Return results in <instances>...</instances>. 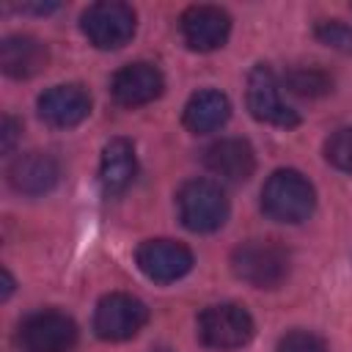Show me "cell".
<instances>
[{"mask_svg": "<svg viewBox=\"0 0 352 352\" xmlns=\"http://www.w3.org/2000/svg\"><path fill=\"white\" fill-rule=\"evenodd\" d=\"M292 267L289 250L278 239H245L231 250V270L239 280L256 289H275Z\"/></svg>", "mask_w": 352, "mask_h": 352, "instance_id": "cell-1", "label": "cell"}, {"mask_svg": "<svg viewBox=\"0 0 352 352\" xmlns=\"http://www.w3.org/2000/svg\"><path fill=\"white\" fill-rule=\"evenodd\" d=\"M316 206L314 184L294 168L275 170L261 187V209L278 223H302Z\"/></svg>", "mask_w": 352, "mask_h": 352, "instance_id": "cell-2", "label": "cell"}, {"mask_svg": "<svg viewBox=\"0 0 352 352\" xmlns=\"http://www.w3.org/2000/svg\"><path fill=\"white\" fill-rule=\"evenodd\" d=\"M179 217L190 231L209 234L217 231L228 217V198L223 187L212 179H190L176 192Z\"/></svg>", "mask_w": 352, "mask_h": 352, "instance_id": "cell-3", "label": "cell"}, {"mask_svg": "<svg viewBox=\"0 0 352 352\" xmlns=\"http://www.w3.org/2000/svg\"><path fill=\"white\" fill-rule=\"evenodd\" d=\"M256 333L253 316L248 308L236 302H217L201 311L198 316V338L217 352H231L242 349Z\"/></svg>", "mask_w": 352, "mask_h": 352, "instance_id": "cell-4", "label": "cell"}, {"mask_svg": "<svg viewBox=\"0 0 352 352\" xmlns=\"http://www.w3.org/2000/svg\"><path fill=\"white\" fill-rule=\"evenodd\" d=\"M16 341L25 352H69L77 344V324L63 311H36L22 319Z\"/></svg>", "mask_w": 352, "mask_h": 352, "instance_id": "cell-5", "label": "cell"}, {"mask_svg": "<svg viewBox=\"0 0 352 352\" xmlns=\"http://www.w3.org/2000/svg\"><path fill=\"white\" fill-rule=\"evenodd\" d=\"M82 33L99 50H118L135 36V11L118 0H102L85 8Z\"/></svg>", "mask_w": 352, "mask_h": 352, "instance_id": "cell-6", "label": "cell"}, {"mask_svg": "<svg viewBox=\"0 0 352 352\" xmlns=\"http://www.w3.org/2000/svg\"><path fill=\"white\" fill-rule=\"evenodd\" d=\"M245 99H248V110L253 118L264 121V124H272V126H297L300 124V116L292 104H286V99L280 96V82L275 77V72L264 63L253 66L250 74H248V91H245Z\"/></svg>", "mask_w": 352, "mask_h": 352, "instance_id": "cell-7", "label": "cell"}, {"mask_svg": "<svg viewBox=\"0 0 352 352\" xmlns=\"http://www.w3.org/2000/svg\"><path fill=\"white\" fill-rule=\"evenodd\" d=\"M148 322V308L124 292L104 294L94 311V333L104 341H126Z\"/></svg>", "mask_w": 352, "mask_h": 352, "instance_id": "cell-8", "label": "cell"}, {"mask_svg": "<svg viewBox=\"0 0 352 352\" xmlns=\"http://www.w3.org/2000/svg\"><path fill=\"white\" fill-rule=\"evenodd\" d=\"M135 261L140 272L157 283H173L192 270L190 248L176 239H146L138 248Z\"/></svg>", "mask_w": 352, "mask_h": 352, "instance_id": "cell-9", "label": "cell"}, {"mask_svg": "<svg viewBox=\"0 0 352 352\" xmlns=\"http://www.w3.org/2000/svg\"><path fill=\"white\" fill-rule=\"evenodd\" d=\"M179 30L190 50L212 52L226 44L231 33V16L217 6H190L179 16Z\"/></svg>", "mask_w": 352, "mask_h": 352, "instance_id": "cell-10", "label": "cell"}, {"mask_svg": "<svg viewBox=\"0 0 352 352\" xmlns=\"http://www.w3.org/2000/svg\"><path fill=\"white\" fill-rule=\"evenodd\" d=\"M165 88V77L154 63L138 60V63H126L124 69L116 72L113 82H110V94L121 107H140L154 102Z\"/></svg>", "mask_w": 352, "mask_h": 352, "instance_id": "cell-11", "label": "cell"}, {"mask_svg": "<svg viewBox=\"0 0 352 352\" xmlns=\"http://www.w3.org/2000/svg\"><path fill=\"white\" fill-rule=\"evenodd\" d=\"M91 113V96L82 85H55L38 96V116L55 129H69L85 121Z\"/></svg>", "mask_w": 352, "mask_h": 352, "instance_id": "cell-12", "label": "cell"}, {"mask_svg": "<svg viewBox=\"0 0 352 352\" xmlns=\"http://www.w3.org/2000/svg\"><path fill=\"white\" fill-rule=\"evenodd\" d=\"M206 168L226 182H248L256 170L253 146L242 138H220L204 154Z\"/></svg>", "mask_w": 352, "mask_h": 352, "instance_id": "cell-13", "label": "cell"}, {"mask_svg": "<svg viewBox=\"0 0 352 352\" xmlns=\"http://www.w3.org/2000/svg\"><path fill=\"white\" fill-rule=\"evenodd\" d=\"M58 179H60V165L44 151L19 154L8 165V182L22 195H44L58 184Z\"/></svg>", "mask_w": 352, "mask_h": 352, "instance_id": "cell-14", "label": "cell"}, {"mask_svg": "<svg viewBox=\"0 0 352 352\" xmlns=\"http://www.w3.org/2000/svg\"><path fill=\"white\" fill-rule=\"evenodd\" d=\"M135 173H138V157H135L132 143L124 140V138H113L102 148V160H99V182H102V190L107 195L124 192L132 184Z\"/></svg>", "mask_w": 352, "mask_h": 352, "instance_id": "cell-15", "label": "cell"}, {"mask_svg": "<svg viewBox=\"0 0 352 352\" xmlns=\"http://www.w3.org/2000/svg\"><path fill=\"white\" fill-rule=\"evenodd\" d=\"M47 66V47L33 36H8L0 44V69L8 77L25 80Z\"/></svg>", "mask_w": 352, "mask_h": 352, "instance_id": "cell-16", "label": "cell"}, {"mask_svg": "<svg viewBox=\"0 0 352 352\" xmlns=\"http://www.w3.org/2000/svg\"><path fill=\"white\" fill-rule=\"evenodd\" d=\"M231 116V104L226 99V94L214 91V88H204V91H195L187 104H184V113H182V121L190 132L195 135H206V132H214L220 129Z\"/></svg>", "mask_w": 352, "mask_h": 352, "instance_id": "cell-17", "label": "cell"}, {"mask_svg": "<svg viewBox=\"0 0 352 352\" xmlns=\"http://www.w3.org/2000/svg\"><path fill=\"white\" fill-rule=\"evenodd\" d=\"M283 82L292 94L305 96V99H316V96H324V94L333 91L330 74L319 66H294V69L286 72Z\"/></svg>", "mask_w": 352, "mask_h": 352, "instance_id": "cell-18", "label": "cell"}, {"mask_svg": "<svg viewBox=\"0 0 352 352\" xmlns=\"http://www.w3.org/2000/svg\"><path fill=\"white\" fill-rule=\"evenodd\" d=\"M324 160L333 168L352 173V126H341L324 140Z\"/></svg>", "mask_w": 352, "mask_h": 352, "instance_id": "cell-19", "label": "cell"}, {"mask_svg": "<svg viewBox=\"0 0 352 352\" xmlns=\"http://www.w3.org/2000/svg\"><path fill=\"white\" fill-rule=\"evenodd\" d=\"M314 36H316L322 44H327L330 50L352 52V28L344 25L341 19H322V22H316Z\"/></svg>", "mask_w": 352, "mask_h": 352, "instance_id": "cell-20", "label": "cell"}, {"mask_svg": "<svg viewBox=\"0 0 352 352\" xmlns=\"http://www.w3.org/2000/svg\"><path fill=\"white\" fill-rule=\"evenodd\" d=\"M278 352H327V344L311 330H292L278 341Z\"/></svg>", "mask_w": 352, "mask_h": 352, "instance_id": "cell-21", "label": "cell"}, {"mask_svg": "<svg viewBox=\"0 0 352 352\" xmlns=\"http://www.w3.org/2000/svg\"><path fill=\"white\" fill-rule=\"evenodd\" d=\"M0 138H3V151L8 154V151L14 148V143H16V138H19V124H16V118H11V116L3 118V132H0Z\"/></svg>", "mask_w": 352, "mask_h": 352, "instance_id": "cell-22", "label": "cell"}, {"mask_svg": "<svg viewBox=\"0 0 352 352\" xmlns=\"http://www.w3.org/2000/svg\"><path fill=\"white\" fill-rule=\"evenodd\" d=\"M11 292H14V278H11L8 270H3V300H6Z\"/></svg>", "mask_w": 352, "mask_h": 352, "instance_id": "cell-23", "label": "cell"}]
</instances>
